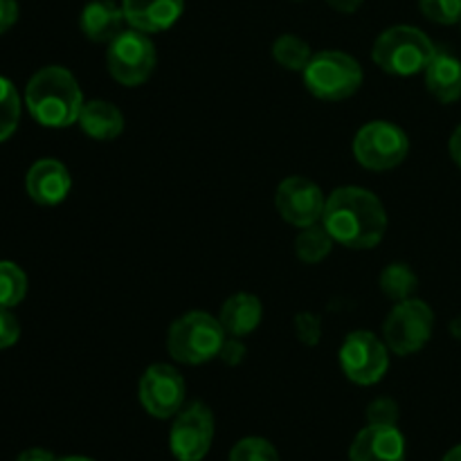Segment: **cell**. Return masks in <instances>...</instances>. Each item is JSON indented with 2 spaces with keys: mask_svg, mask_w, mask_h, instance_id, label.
<instances>
[{
  "mask_svg": "<svg viewBox=\"0 0 461 461\" xmlns=\"http://www.w3.org/2000/svg\"><path fill=\"white\" fill-rule=\"evenodd\" d=\"M322 225L340 246L369 250L385 237L387 214L376 194L369 189L340 187L327 196Z\"/></svg>",
  "mask_w": 461,
  "mask_h": 461,
  "instance_id": "6da1fadb",
  "label": "cell"
},
{
  "mask_svg": "<svg viewBox=\"0 0 461 461\" xmlns=\"http://www.w3.org/2000/svg\"><path fill=\"white\" fill-rule=\"evenodd\" d=\"M27 111L48 129H66L79 120L84 95L75 75L61 66H48L36 72L25 90Z\"/></svg>",
  "mask_w": 461,
  "mask_h": 461,
  "instance_id": "7a4b0ae2",
  "label": "cell"
},
{
  "mask_svg": "<svg viewBox=\"0 0 461 461\" xmlns=\"http://www.w3.org/2000/svg\"><path fill=\"white\" fill-rule=\"evenodd\" d=\"M435 52V43L419 27L394 25L378 36L372 59L387 75L410 77L426 70Z\"/></svg>",
  "mask_w": 461,
  "mask_h": 461,
  "instance_id": "3957f363",
  "label": "cell"
},
{
  "mask_svg": "<svg viewBox=\"0 0 461 461\" xmlns=\"http://www.w3.org/2000/svg\"><path fill=\"white\" fill-rule=\"evenodd\" d=\"M228 333L221 322L205 311H192L176 320L167 336V349L183 365H203L221 354Z\"/></svg>",
  "mask_w": 461,
  "mask_h": 461,
  "instance_id": "277c9868",
  "label": "cell"
},
{
  "mask_svg": "<svg viewBox=\"0 0 461 461\" xmlns=\"http://www.w3.org/2000/svg\"><path fill=\"white\" fill-rule=\"evenodd\" d=\"M302 75H304L306 90L322 102H340L351 97L363 84L360 63L340 50H324L313 54Z\"/></svg>",
  "mask_w": 461,
  "mask_h": 461,
  "instance_id": "5b68a950",
  "label": "cell"
},
{
  "mask_svg": "<svg viewBox=\"0 0 461 461\" xmlns=\"http://www.w3.org/2000/svg\"><path fill=\"white\" fill-rule=\"evenodd\" d=\"M435 313L421 300H403L390 311L383 327V338L392 354L410 356L421 351L432 338Z\"/></svg>",
  "mask_w": 461,
  "mask_h": 461,
  "instance_id": "8992f818",
  "label": "cell"
},
{
  "mask_svg": "<svg viewBox=\"0 0 461 461\" xmlns=\"http://www.w3.org/2000/svg\"><path fill=\"white\" fill-rule=\"evenodd\" d=\"M410 140L401 126L376 120L365 124L354 138V156L365 169L387 171L408 158Z\"/></svg>",
  "mask_w": 461,
  "mask_h": 461,
  "instance_id": "52a82bcc",
  "label": "cell"
},
{
  "mask_svg": "<svg viewBox=\"0 0 461 461\" xmlns=\"http://www.w3.org/2000/svg\"><path fill=\"white\" fill-rule=\"evenodd\" d=\"M158 54L156 45L151 43L144 32L124 30L113 43H108L106 63L113 79L120 81L122 86H140L153 75Z\"/></svg>",
  "mask_w": 461,
  "mask_h": 461,
  "instance_id": "ba28073f",
  "label": "cell"
},
{
  "mask_svg": "<svg viewBox=\"0 0 461 461\" xmlns=\"http://www.w3.org/2000/svg\"><path fill=\"white\" fill-rule=\"evenodd\" d=\"M340 365L356 385H374L390 367V349L372 331H354L340 347Z\"/></svg>",
  "mask_w": 461,
  "mask_h": 461,
  "instance_id": "9c48e42d",
  "label": "cell"
},
{
  "mask_svg": "<svg viewBox=\"0 0 461 461\" xmlns=\"http://www.w3.org/2000/svg\"><path fill=\"white\" fill-rule=\"evenodd\" d=\"M214 441V414L205 403H192L176 414L169 446L178 461H201Z\"/></svg>",
  "mask_w": 461,
  "mask_h": 461,
  "instance_id": "30bf717a",
  "label": "cell"
},
{
  "mask_svg": "<svg viewBox=\"0 0 461 461\" xmlns=\"http://www.w3.org/2000/svg\"><path fill=\"white\" fill-rule=\"evenodd\" d=\"M142 408L156 419H169L178 414L185 403V378L171 365L156 363L142 374L138 387Z\"/></svg>",
  "mask_w": 461,
  "mask_h": 461,
  "instance_id": "8fae6325",
  "label": "cell"
},
{
  "mask_svg": "<svg viewBox=\"0 0 461 461\" xmlns=\"http://www.w3.org/2000/svg\"><path fill=\"white\" fill-rule=\"evenodd\" d=\"M275 205L286 223L302 230L322 221L327 196L313 180L304 178V176H291L279 183Z\"/></svg>",
  "mask_w": 461,
  "mask_h": 461,
  "instance_id": "7c38bea8",
  "label": "cell"
},
{
  "mask_svg": "<svg viewBox=\"0 0 461 461\" xmlns=\"http://www.w3.org/2000/svg\"><path fill=\"white\" fill-rule=\"evenodd\" d=\"M25 187L32 201L39 205H59L70 194V171L66 169L63 162L54 160V158H43L30 167L25 176Z\"/></svg>",
  "mask_w": 461,
  "mask_h": 461,
  "instance_id": "4fadbf2b",
  "label": "cell"
},
{
  "mask_svg": "<svg viewBox=\"0 0 461 461\" xmlns=\"http://www.w3.org/2000/svg\"><path fill=\"white\" fill-rule=\"evenodd\" d=\"M349 461H405V439L396 426H372L356 435Z\"/></svg>",
  "mask_w": 461,
  "mask_h": 461,
  "instance_id": "5bb4252c",
  "label": "cell"
},
{
  "mask_svg": "<svg viewBox=\"0 0 461 461\" xmlns=\"http://www.w3.org/2000/svg\"><path fill=\"white\" fill-rule=\"evenodd\" d=\"M126 21L144 34L169 30L183 16L185 0H122Z\"/></svg>",
  "mask_w": 461,
  "mask_h": 461,
  "instance_id": "9a60e30c",
  "label": "cell"
},
{
  "mask_svg": "<svg viewBox=\"0 0 461 461\" xmlns=\"http://www.w3.org/2000/svg\"><path fill=\"white\" fill-rule=\"evenodd\" d=\"M126 23L124 7L113 0H93L86 5L79 18L81 32L93 43H113L124 32Z\"/></svg>",
  "mask_w": 461,
  "mask_h": 461,
  "instance_id": "2e32d148",
  "label": "cell"
},
{
  "mask_svg": "<svg viewBox=\"0 0 461 461\" xmlns=\"http://www.w3.org/2000/svg\"><path fill=\"white\" fill-rule=\"evenodd\" d=\"M428 93L441 104H453L461 99V61L448 50L437 48L435 57L423 70Z\"/></svg>",
  "mask_w": 461,
  "mask_h": 461,
  "instance_id": "e0dca14e",
  "label": "cell"
},
{
  "mask_svg": "<svg viewBox=\"0 0 461 461\" xmlns=\"http://www.w3.org/2000/svg\"><path fill=\"white\" fill-rule=\"evenodd\" d=\"M77 124L88 138L97 140V142H111V140L120 138L124 131V115L115 104L93 99V102L84 104Z\"/></svg>",
  "mask_w": 461,
  "mask_h": 461,
  "instance_id": "ac0fdd59",
  "label": "cell"
},
{
  "mask_svg": "<svg viewBox=\"0 0 461 461\" xmlns=\"http://www.w3.org/2000/svg\"><path fill=\"white\" fill-rule=\"evenodd\" d=\"M261 318H264V306H261L259 297L250 295V293H237L225 300L219 322L228 336L243 338L259 327Z\"/></svg>",
  "mask_w": 461,
  "mask_h": 461,
  "instance_id": "d6986e66",
  "label": "cell"
},
{
  "mask_svg": "<svg viewBox=\"0 0 461 461\" xmlns=\"http://www.w3.org/2000/svg\"><path fill=\"white\" fill-rule=\"evenodd\" d=\"M333 243L336 241L329 234V230L324 225L315 223L309 225V228H302V232L297 234L295 252L304 264H320V261L331 255Z\"/></svg>",
  "mask_w": 461,
  "mask_h": 461,
  "instance_id": "ffe728a7",
  "label": "cell"
},
{
  "mask_svg": "<svg viewBox=\"0 0 461 461\" xmlns=\"http://www.w3.org/2000/svg\"><path fill=\"white\" fill-rule=\"evenodd\" d=\"M273 57L275 61L282 68H286V70L304 72V68L309 66L313 54H311L309 43H306L304 39H300V36L295 34H284L275 41Z\"/></svg>",
  "mask_w": 461,
  "mask_h": 461,
  "instance_id": "44dd1931",
  "label": "cell"
},
{
  "mask_svg": "<svg viewBox=\"0 0 461 461\" xmlns=\"http://www.w3.org/2000/svg\"><path fill=\"white\" fill-rule=\"evenodd\" d=\"M381 288L390 300H410L417 291V275L408 264H390L381 273Z\"/></svg>",
  "mask_w": 461,
  "mask_h": 461,
  "instance_id": "7402d4cb",
  "label": "cell"
},
{
  "mask_svg": "<svg viewBox=\"0 0 461 461\" xmlns=\"http://www.w3.org/2000/svg\"><path fill=\"white\" fill-rule=\"evenodd\" d=\"M21 120V97L16 86L0 77V142L9 140Z\"/></svg>",
  "mask_w": 461,
  "mask_h": 461,
  "instance_id": "603a6c76",
  "label": "cell"
},
{
  "mask_svg": "<svg viewBox=\"0 0 461 461\" xmlns=\"http://www.w3.org/2000/svg\"><path fill=\"white\" fill-rule=\"evenodd\" d=\"M27 293V277L14 261H0V306L21 304Z\"/></svg>",
  "mask_w": 461,
  "mask_h": 461,
  "instance_id": "cb8c5ba5",
  "label": "cell"
},
{
  "mask_svg": "<svg viewBox=\"0 0 461 461\" xmlns=\"http://www.w3.org/2000/svg\"><path fill=\"white\" fill-rule=\"evenodd\" d=\"M228 461H279L277 450L261 437H246L230 453Z\"/></svg>",
  "mask_w": 461,
  "mask_h": 461,
  "instance_id": "d4e9b609",
  "label": "cell"
},
{
  "mask_svg": "<svg viewBox=\"0 0 461 461\" xmlns=\"http://www.w3.org/2000/svg\"><path fill=\"white\" fill-rule=\"evenodd\" d=\"M419 9L437 25L461 23V0H419Z\"/></svg>",
  "mask_w": 461,
  "mask_h": 461,
  "instance_id": "484cf974",
  "label": "cell"
},
{
  "mask_svg": "<svg viewBox=\"0 0 461 461\" xmlns=\"http://www.w3.org/2000/svg\"><path fill=\"white\" fill-rule=\"evenodd\" d=\"M367 419L372 426H396V421H399V405L392 399H376L367 408Z\"/></svg>",
  "mask_w": 461,
  "mask_h": 461,
  "instance_id": "4316f807",
  "label": "cell"
},
{
  "mask_svg": "<svg viewBox=\"0 0 461 461\" xmlns=\"http://www.w3.org/2000/svg\"><path fill=\"white\" fill-rule=\"evenodd\" d=\"M18 336H21L18 320L14 318V313L7 306H0V349H7V347L16 345Z\"/></svg>",
  "mask_w": 461,
  "mask_h": 461,
  "instance_id": "83f0119b",
  "label": "cell"
},
{
  "mask_svg": "<svg viewBox=\"0 0 461 461\" xmlns=\"http://www.w3.org/2000/svg\"><path fill=\"white\" fill-rule=\"evenodd\" d=\"M295 327H297V336L304 345H318L320 336H322V327H320L318 318L309 313H302L297 315L295 320Z\"/></svg>",
  "mask_w": 461,
  "mask_h": 461,
  "instance_id": "f1b7e54d",
  "label": "cell"
},
{
  "mask_svg": "<svg viewBox=\"0 0 461 461\" xmlns=\"http://www.w3.org/2000/svg\"><path fill=\"white\" fill-rule=\"evenodd\" d=\"M243 356H246V345L241 342V338H225L219 358L228 365H239L243 360Z\"/></svg>",
  "mask_w": 461,
  "mask_h": 461,
  "instance_id": "f546056e",
  "label": "cell"
},
{
  "mask_svg": "<svg viewBox=\"0 0 461 461\" xmlns=\"http://www.w3.org/2000/svg\"><path fill=\"white\" fill-rule=\"evenodd\" d=\"M18 21V3L16 0H0V34L12 30Z\"/></svg>",
  "mask_w": 461,
  "mask_h": 461,
  "instance_id": "4dcf8cb0",
  "label": "cell"
},
{
  "mask_svg": "<svg viewBox=\"0 0 461 461\" xmlns=\"http://www.w3.org/2000/svg\"><path fill=\"white\" fill-rule=\"evenodd\" d=\"M16 461H57V457L45 448H30L18 455Z\"/></svg>",
  "mask_w": 461,
  "mask_h": 461,
  "instance_id": "1f68e13d",
  "label": "cell"
},
{
  "mask_svg": "<svg viewBox=\"0 0 461 461\" xmlns=\"http://www.w3.org/2000/svg\"><path fill=\"white\" fill-rule=\"evenodd\" d=\"M329 5H331L336 12H342V14H354L356 9H360V5L365 3V0H327Z\"/></svg>",
  "mask_w": 461,
  "mask_h": 461,
  "instance_id": "d6a6232c",
  "label": "cell"
},
{
  "mask_svg": "<svg viewBox=\"0 0 461 461\" xmlns=\"http://www.w3.org/2000/svg\"><path fill=\"white\" fill-rule=\"evenodd\" d=\"M448 147H450V156H453L455 165H457L461 169V124L457 126V129H455V133L450 135Z\"/></svg>",
  "mask_w": 461,
  "mask_h": 461,
  "instance_id": "836d02e7",
  "label": "cell"
},
{
  "mask_svg": "<svg viewBox=\"0 0 461 461\" xmlns=\"http://www.w3.org/2000/svg\"><path fill=\"white\" fill-rule=\"evenodd\" d=\"M441 461H461V444L455 446L453 450H448V453H446V457Z\"/></svg>",
  "mask_w": 461,
  "mask_h": 461,
  "instance_id": "e575fe53",
  "label": "cell"
},
{
  "mask_svg": "<svg viewBox=\"0 0 461 461\" xmlns=\"http://www.w3.org/2000/svg\"><path fill=\"white\" fill-rule=\"evenodd\" d=\"M450 331H453L455 338H459V340H461V315H459V318H455L453 322H450Z\"/></svg>",
  "mask_w": 461,
  "mask_h": 461,
  "instance_id": "d590c367",
  "label": "cell"
},
{
  "mask_svg": "<svg viewBox=\"0 0 461 461\" xmlns=\"http://www.w3.org/2000/svg\"><path fill=\"white\" fill-rule=\"evenodd\" d=\"M57 461H93V459L79 457V455H72V457H63V459H57Z\"/></svg>",
  "mask_w": 461,
  "mask_h": 461,
  "instance_id": "8d00e7d4",
  "label": "cell"
}]
</instances>
